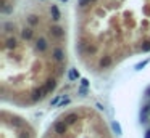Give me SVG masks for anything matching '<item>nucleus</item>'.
Returning a JSON list of instances; mask_svg holds the SVG:
<instances>
[{"instance_id":"9","label":"nucleus","mask_w":150,"mask_h":138,"mask_svg":"<svg viewBox=\"0 0 150 138\" xmlns=\"http://www.w3.org/2000/svg\"><path fill=\"white\" fill-rule=\"evenodd\" d=\"M21 34H23V39H26V40H29V39L32 37V31H31V29H23Z\"/></svg>"},{"instance_id":"4","label":"nucleus","mask_w":150,"mask_h":138,"mask_svg":"<svg viewBox=\"0 0 150 138\" xmlns=\"http://www.w3.org/2000/svg\"><path fill=\"white\" fill-rule=\"evenodd\" d=\"M65 121H66V124H74L77 121V114H74V112L68 114L66 117H65Z\"/></svg>"},{"instance_id":"15","label":"nucleus","mask_w":150,"mask_h":138,"mask_svg":"<svg viewBox=\"0 0 150 138\" xmlns=\"http://www.w3.org/2000/svg\"><path fill=\"white\" fill-rule=\"evenodd\" d=\"M55 59H58V61H60V59H63V53L60 52V50H57V52H55Z\"/></svg>"},{"instance_id":"2","label":"nucleus","mask_w":150,"mask_h":138,"mask_svg":"<svg viewBox=\"0 0 150 138\" xmlns=\"http://www.w3.org/2000/svg\"><path fill=\"white\" fill-rule=\"evenodd\" d=\"M55 132L57 133H65V132H66V124H65V122H57L55 124Z\"/></svg>"},{"instance_id":"6","label":"nucleus","mask_w":150,"mask_h":138,"mask_svg":"<svg viewBox=\"0 0 150 138\" xmlns=\"http://www.w3.org/2000/svg\"><path fill=\"white\" fill-rule=\"evenodd\" d=\"M110 64H112V58L110 56H105V58L100 59V68H108Z\"/></svg>"},{"instance_id":"1","label":"nucleus","mask_w":150,"mask_h":138,"mask_svg":"<svg viewBox=\"0 0 150 138\" xmlns=\"http://www.w3.org/2000/svg\"><path fill=\"white\" fill-rule=\"evenodd\" d=\"M42 93H45V88H44V87H42V88H36L34 92H32V101H37V100H40L42 97H44V95Z\"/></svg>"},{"instance_id":"14","label":"nucleus","mask_w":150,"mask_h":138,"mask_svg":"<svg viewBox=\"0 0 150 138\" xmlns=\"http://www.w3.org/2000/svg\"><path fill=\"white\" fill-rule=\"evenodd\" d=\"M113 128H115L116 135H121V127H119V125L116 124V122H115V124H113Z\"/></svg>"},{"instance_id":"13","label":"nucleus","mask_w":150,"mask_h":138,"mask_svg":"<svg viewBox=\"0 0 150 138\" xmlns=\"http://www.w3.org/2000/svg\"><path fill=\"white\" fill-rule=\"evenodd\" d=\"M150 50V42H144L142 45V52H149Z\"/></svg>"},{"instance_id":"10","label":"nucleus","mask_w":150,"mask_h":138,"mask_svg":"<svg viewBox=\"0 0 150 138\" xmlns=\"http://www.w3.org/2000/svg\"><path fill=\"white\" fill-rule=\"evenodd\" d=\"M7 47H10V48L13 47V48H15V47H16V40H15V39H8V40H7Z\"/></svg>"},{"instance_id":"8","label":"nucleus","mask_w":150,"mask_h":138,"mask_svg":"<svg viewBox=\"0 0 150 138\" xmlns=\"http://www.w3.org/2000/svg\"><path fill=\"white\" fill-rule=\"evenodd\" d=\"M50 11H52V16H53V19H60V11H58V8H57L55 5H52V8H50Z\"/></svg>"},{"instance_id":"3","label":"nucleus","mask_w":150,"mask_h":138,"mask_svg":"<svg viewBox=\"0 0 150 138\" xmlns=\"http://www.w3.org/2000/svg\"><path fill=\"white\" fill-rule=\"evenodd\" d=\"M55 85H57V83H55V80H53V79H49V80H47V82H45V87H44V88H45V93L52 92V90L55 88Z\"/></svg>"},{"instance_id":"16","label":"nucleus","mask_w":150,"mask_h":138,"mask_svg":"<svg viewBox=\"0 0 150 138\" xmlns=\"http://www.w3.org/2000/svg\"><path fill=\"white\" fill-rule=\"evenodd\" d=\"M29 23H31V24H36V23H37L36 16H29Z\"/></svg>"},{"instance_id":"12","label":"nucleus","mask_w":150,"mask_h":138,"mask_svg":"<svg viewBox=\"0 0 150 138\" xmlns=\"http://www.w3.org/2000/svg\"><path fill=\"white\" fill-rule=\"evenodd\" d=\"M76 77H77V71H74V69H71V71H70V79H71V80H74Z\"/></svg>"},{"instance_id":"18","label":"nucleus","mask_w":150,"mask_h":138,"mask_svg":"<svg viewBox=\"0 0 150 138\" xmlns=\"http://www.w3.org/2000/svg\"><path fill=\"white\" fill-rule=\"evenodd\" d=\"M61 2H66V0H61Z\"/></svg>"},{"instance_id":"17","label":"nucleus","mask_w":150,"mask_h":138,"mask_svg":"<svg viewBox=\"0 0 150 138\" xmlns=\"http://www.w3.org/2000/svg\"><path fill=\"white\" fill-rule=\"evenodd\" d=\"M82 85H84V87H87V85H89V82H87L86 79H82Z\"/></svg>"},{"instance_id":"5","label":"nucleus","mask_w":150,"mask_h":138,"mask_svg":"<svg viewBox=\"0 0 150 138\" xmlns=\"http://www.w3.org/2000/svg\"><path fill=\"white\" fill-rule=\"evenodd\" d=\"M36 47H37V50L44 52V50L47 48V42L44 40V39H39V40H37V43H36Z\"/></svg>"},{"instance_id":"7","label":"nucleus","mask_w":150,"mask_h":138,"mask_svg":"<svg viewBox=\"0 0 150 138\" xmlns=\"http://www.w3.org/2000/svg\"><path fill=\"white\" fill-rule=\"evenodd\" d=\"M50 31H52V34L55 35V37H61V35H63V29L58 28V26H57V28H52Z\"/></svg>"},{"instance_id":"11","label":"nucleus","mask_w":150,"mask_h":138,"mask_svg":"<svg viewBox=\"0 0 150 138\" xmlns=\"http://www.w3.org/2000/svg\"><path fill=\"white\" fill-rule=\"evenodd\" d=\"M94 2H97V0H79V5L81 7H86L87 3H94Z\"/></svg>"}]
</instances>
